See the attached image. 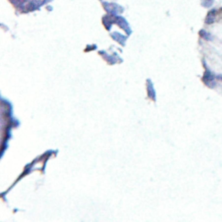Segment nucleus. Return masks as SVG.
Here are the masks:
<instances>
[]
</instances>
